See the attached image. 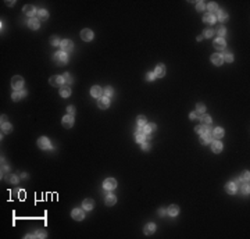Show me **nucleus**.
Wrapping results in <instances>:
<instances>
[{
    "label": "nucleus",
    "instance_id": "obj_1",
    "mask_svg": "<svg viewBox=\"0 0 250 239\" xmlns=\"http://www.w3.org/2000/svg\"><path fill=\"white\" fill-rule=\"evenodd\" d=\"M53 60H54V63H57L59 66H64V64H67V61H68V56H67V53H64L61 50V52L54 53Z\"/></svg>",
    "mask_w": 250,
    "mask_h": 239
},
{
    "label": "nucleus",
    "instance_id": "obj_2",
    "mask_svg": "<svg viewBox=\"0 0 250 239\" xmlns=\"http://www.w3.org/2000/svg\"><path fill=\"white\" fill-rule=\"evenodd\" d=\"M11 86H13L14 90H22L24 88V79L22 77L15 75L13 79H11Z\"/></svg>",
    "mask_w": 250,
    "mask_h": 239
},
{
    "label": "nucleus",
    "instance_id": "obj_3",
    "mask_svg": "<svg viewBox=\"0 0 250 239\" xmlns=\"http://www.w3.org/2000/svg\"><path fill=\"white\" fill-rule=\"evenodd\" d=\"M60 47H61V50L64 53H71L74 49V43L73 40H69V39H64L61 40V43H60Z\"/></svg>",
    "mask_w": 250,
    "mask_h": 239
},
{
    "label": "nucleus",
    "instance_id": "obj_4",
    "mask_svg": "<svg viewBox=\"0 0 250 239\" xmlns=\"http://www.w3.org/2000/svg\"><path fill=\"white\" fill-rule=\"evenodd\" d=\"M211 141H213V132H211V129H207L203 135H200V143L201 145H208Z\"/></svg>",
    "mask_w": 250,
    "mask_h": 239
},
{
    "label": "nucleus",
    "instance_id": "obj_5",
    "mask_svg": "<svg viewBox=\"0 0 250 239\" xmlns=\"http://www.w3.org/2000/svg\"><path fill=\"white\" fill-rule=\"evenodd\" d=\"M115 186H117V181H115L114 178H107V179H104V182H103V188H104L106 190H114Z\"/></svg>",
    "mask_w": 250,
    "mask_h": 239
},
{
    "label": "nucleus",
    "instance_id": "obj_6",
    "mask_svg": "<svg viewBox=\"0 0 250 239\" xmlns=\"http://www.w3.org/2000/svg\"><path fill=\"white\" fill-rule=\"evenodd\" d=\"M93 36H95V33H93L92 29L85 28V29L81 31V38H82V40H85V42H90V40L93 39Z\"/></svg>",
    "mask_w": 250,
    "mask_h": 239
},
{
    "label": "nucleus",
    "instance_id": "obj_7",
    "mask_svg": "<svg viewBox=\"0 0 250 239\" xmlns=\"http://www.w3.org/2000/svg\"><path fill=\"white\" fill-rule=\"evenodd\" d=\"M38 146H39L40 149H45V150H47V149H53L52 145H50L49 138H46V136L39 138V141H38Z\"/></svg>",
    "mask_w": 250,
    "mask_h": 239
},
{
    "label": "nucleus",
    "instance_id": "obj_8",
    "mask_svg": "<svg viewBox=\"0 0 250 239\" xmlns=\"http://www.w3.org/2000/svg\"><path fill=\"white\" fill-rule=\"evenodd\" d=\"M49 84L52 86H62V84H64L62 75H53V77H50Z\"/></svg>",
    "mask_w": 250,
    "mask_h": 239
},
{
    "label": "nucleus",
    "instance_id": "obj_9",
    "mask_svg": "<svg viewBox=\"0 0 250 239\" xmlns=\"http://www.w3.org/2000/svg\"><path fill=\"white\" fill-rule=\"evenodd\" d=\"M71 216H73V218L76 220V221H82V220L85 218V211H83V209H74Z\"/></svg>",
    "mask_w": 250,
    "mask_h": 239
},
{
    "label": "nucleus",
    "instance_id": "obj_10",
    "mask_svg": "<svg viewBox=\"0 0 250 239\" xmlns=\"http://www.w3.org/2000/svg\"><path fill=\"white\" fill-rule=\"evenodd\" d=\"M135 141L138 142V143L146 142V134L143 132V129H142L140 127H138V129H136V132H135Z\"/></svg>",
    "mask_w": 250,
    "mask_h": 239
},
{
    "label": "nucleus",
    "instance_id": "obj_11",
    "mask_svg": "<svg viewBox=\"0 0 250 239\" xmlns=\"http://www.w3.org/2000/svg\"><path fill=\"white\" fill-rule=\"evenodd\" d=\"M211 63H213L214 66H221L222 63H224V59H222V54H220V53H214L213 56L210 57Z\"/></svg>",
    "mask_w": 250,
    "mask_h": 239
},
{
    "label": "nucleus",
    "instance_id": "obj_12",
    "mask_svg": "<svg viewBox=\"0 0 250 239\" xmlns=\"http://www.w3.org/2000/svg\"><path fill=\"white\" fill-rule=\"evenodd\" d=\"M97 106H99V108H102V110L109 108V106H110V99L106 97V96H103V97H99V100H97Z\"/></svg>",
    "mask_w": 250,
    "mask_h": 239
},
{
    "label": "nucleus",
    "instance_id": "obj_13",
    "mask_svg": "<svg viewBox=\"0 0 250 239\" xmlns=\"http://www.w3.org/2000/svg\"><path fill=\"white\" fill-rule=\"evenodd\" d=\"M62 127L64 128H71L74 125V117L73 115H69V114H67L66 117H62Z\"/></svg>",
    "mask_w": 250,
    "mask_h": 239
},
{
    "label": "nucleus",
    "instance_id": "obj_14",
    "mask_svg": "<svg viewBox=\"0 0 250 239\" xmlns=\"http://www.w3.org/2000/svg\"><path fill=\"white\" fill-rule=\"evenodd\" d=\"M225 46H227V42H225L224 38H217V39L214 40V47L217 50H224Z\"/></svg>",
    "mask_w": 250,
    "mask_h": 239
},
{
    "label": "nucleus",
    "instance_id": "obj_15",
    "mask_svg": "<svg viewBox=\"0 0 250 239\" xmlns=\"http://www.w3.org/2000/svg\"><path fill=\"white\" fill-rule=\"evenodd\" d=\"M36 13H38L36 9H35L33 6H31V4H28V6L24 7V14L28 15V17H31V18H33V15H35Z\"/></svg>",
    "mask_w": 250,
    "mask_h": 239
},
{
    "label": "nucleus",
    "instance_id": "obj_16",
    "mask_svg": "<svg viewBox=\"0 0 250 239\" xmlns=\"http://www.w3.org/2000/svg\"><path fill=\"white\" fill-rule=\"evenodd\" d=\"M154 75H156V78H163V77L165 75V67H164V64H158V66L156 67Z\"/></svg>",
    "mask_w": 250,
    "mask_h": 239
},
{
    "label": "nucleus",
    "instance_id": "obj_17",
    "mask_svg": "<svg viewBox=\"0 0 250 239\" xmlns=\"http://www.w3.org/2000/svg\"><path fill=\"white\" fill-rule=\"evenodd\" d=\"M25 96H26V90H14L13 95H11V99L14 102H18V100H21V97H25Z\"/></svg>",
    "mask_w": 250,
    "mask_h": 239
},
{
    "label": "nucleus",
    "instance_id": "obj_18",
    "mask_svg": "<svg viewBox=\"0 0 250 239\" xmlns=\"http://www.w3.org/2000/svg\"><path fill=\"white\" fill-rule=\"evenodd\" d=\"M102 93H103V90H102V88L100 86H97V85H95V86H92V89H90V96L92 97H102Z\"/></svg>",
    "mask_w": 250,
    "mask_h": 239
},
{
    "label": "nucleus",
    "instance_id": "obj_19",
    "mask_svg": "<svg viewBox=\"0 0 250 239\" xmlns=\"http://www.w3.org/2000/svg\"><path fill=\"white\" fill-rule=\"evenodd\" d=\"M60 95H61V97H69L71 96V88H69V85H62L61 88H60Z\"/></svg>",
    "mask_w": 250,
    "mask_h": 239
},
{
    "label": "nucleus",
    "instance_id": "obj_20",
    "mask_svg": "<svg viewBox=\"0 0 250 239\" xmlns=\"http://www.w3.org/2000/svg\"><path fill=\"white\" fill-rule=\"evenodd\" d=\"M28 26H29L31 29H33V31L39 29V26H40V20H38V18H31V20L28 21Z\"/></svg>",
    "mask_w": 250,
    "mask_h": 239
},
{
    "label": "nucleus",
    "instance_id": "obj_21",
    "mask_svg": "<svg viewBox=\"0 0 250 239\" xmlns=\"http://www.w3.org/2000/svg\"><path fill=\"white\" fill-rule=\"evenodd\" d=\"M217 21V18H215V14H210V13H207V14H204V17H203V22H206V24H214Z\"/></svg>",
    "mask_w": 250,
    "mask_h": 239
},
{
    "label": "nucleus",
    "instance_id": "obj_22",
    "mask_svg": "<svg viewBox=\"0 0 250 239\" xmlns=\"http://www.w3.org/2000/svg\"><path fill=\"white\" fill-rule=\"evenodd\" d=\"M154 231H156V225L153 223H149L143 227V232H145L146 235H151V234H154Z\"/></svg>",
    "mask_w": 250,
    "mask_h": 239
},
{
    "label": "nucleus",
    "instance_id": "obj_23",
    "mask_svg": "<svg viewBox=\"0 0 250 239\" xmlns=\"http://www.w3.org/2000/svg\"><path fill=\"white\" fill-rule=\"evenodd\" d=\"M206 9L208 10L210 14H215L218 11V4L215 3V2H210L208 4H206Z\"/></svg>",
    "mask_w": 250,
    "mask_h": 239
},
{
    "label": "nucleus",
    "instance_id": "obj_24",
    "mask_svg": "<svg viewBox=\"0 0 250 239\" xmlns=\"http://www.w3.org/2000/svg\"><path fill=\"white\" fill-rule=\"evenodd\" d=\"M236 183L234 182V181H231V182H228L227 183V186H225V189H227V192L229 195H234V193H236Z\"/></svg>",
    "mask_w": 250,
    "mask_h": 239
},
{
    "label": "nucleus",
    "instance_id": "obj_25",
    "mask_svg": "<svg viewBox=\"0 0 250 239\" xmlns=\"http://www.w3.org/2000/svg\"><path fill=\"white\" fill-rule=\"evenodd\" d=\"M143 129V132H145L146 135H150V134H153V132L157 129V127H156V124H146L145 127L142 128Z\"/></svg>",
    "mask_w": 250,
    "mask_h": 239
},
{
    "label": "nucleus",
    "instance_id": "obj_26",
    "mask_svg": "<svg viewBox=\"0 0 250 239\" xmlns=\"http://www.w3.org/2000/svg\"><path fill=\"white\" fill-rule=\"evenodd\" d=\"M167 213H168V216H171V217L178 216V213H179V207H178L177 204H171V206L168 207Z\"/></svg>",
    "mask_w": 250,
    "mask_h": 239
},
{
    "label": "nucleus",
    "instance_id": "obj_27",
    "mask_svg": "<svg viewBox=\"0 0 250 239\" xmlns=\"http://www.w3.org/2000/svg\"><path fill=\"white\" fill-rule=\"evenodd\" d=\"M95 207V202L92 199H85L82 203V209L83 210H92Z\"/></svg>",
    "mask_w": 250,
    "mask_h": 239
},
{
    "label": "nucleus",
    "instance_id": "obj_28",
    "mask_svg": "<svg viewBox=\"0 0 250 239\" xmlns=\"http://www.w3.org/2000/svg\"><path fill=\"white\" fill-rule=\"evenodd\" d=\"M211 150L214 152V153H221L222 152V143L221 142H213L211 143Z\"/></svg>",
    "mask_w": 250,
    "mask_h": 239
},
{
    "label": "nucleus",
    "instance_id": "obj_29",
    "mask_svg": "<svg viewBox=\"0 0 250 239\" xmlns=\"http://www.w3.org/2000/svg\"><path fill=\"white\" fill-rule=\"evenodd\" d=\"M215 18H217L218 21H221V22H225V21H228V14L225 13V11H222V10H218Z\"/></svg>",
    "mask_w": 250,
    "mask_h": 239
},
{
    "label": "nucleus",
    "instance_id": "obj_30",
    "mask_svg": "<svg viewBox=\"0 0 250 239\" xmlns=\"http://www.w3.org/2000/svg\"><path fill=\"white\" fill-rule=\"evenodd\" d=\"M115 202H117V197H115L113 193H109L107 196H106V204H107V206H114Z\"/></svg>",
    "mask_w": 250,
    "mask_h": 239
},
{
    "label": "nucleus",
    "instance_id": "obj_31",
    "mask_svg": "<svg viewBox=\"0 0 250 239\" xmlns=\"http://www.w3.org/2000/svg\"><path fill=\"white\" fill-rule=\"evenodd\" d=\"M36 15H38V20H47L49 18V13H47L46 10H43V9H40V10H38V13H36Z\"/></svg>",
    "mask_w": 250,
    "mask_h": 239
},
{
    "label": "nucleus",
    "instance_id": "obj_32",
    "mask_svg": "<svg viewBox=\"0 0 250 239\" xmlns=\"http://www.w3.org/2000/svg\"><path fill=\"white\" fill-rule=\"evenodd\" d=\"M213 135H214V136H215V138H217V139H221V138H222V136H224V135H225V132H224V129H222V128H221V127H217V128H215V129H214Z\"/></svg>",
    "mask_w": 250,
    "mask_h": 239
},
{
    "label": "nucleus",
    "instance_id": "obj_33",
    "mask_svg": "<svg viewBox=\"0 0 250 239\" xmlns=\"http://www.w3.org/2000/svg\"><path fill=\"white\" fill-rule=\"evenodd\" d=\"M136 122H138V127L143 128L146 124H147V120H146V117H145V115H139V117L136 118Z\"/></svg>",
    "mask_w": 250,
    "mask_h": 239
},
{
    "label": "nucleus",
    "instance_id": "obj_34",
    "mask_svg": "<svg viewBox=\"0 0 250 239\" xmlns=\"http://www.w3.org/2000/svg\"><path fill=\"white\" fill-rule=\"evenodd\" d=\"M200 120H201V124H203V125H210L211 124V117L208 114L200 115Z\"/></svg>",
    "mask_w": 250,
    "mask_h": 239
},
{
    "label": "nucleus",
    "instance_id": "obj_35",
    "mask_svg": "<svg viewBox=\"0 0 250 239\" xmlns=\"http://www.w3.org/2000/svg\"><path fill=\"white\" fill-rule=\"evenodd\" d=\"M204 111H206V106H204L203 103H198V104H196V113H198L199 115H203Z\"/></svg>",
    "mask_w": 250,
    "mask_h": 239
},
{
    "label": "nucleus",
    "instance_id": "obj_36",
    "mask_svg": "<svg viewBox=\"0 0 250 239\" xmlns=\"http://www.w3.org/2000/svg\"><path fill=\"white\" fill-rule=\"evenodd\" d=\"M194 131L198 132L199 135H203L204 132L207 131V125H203V124H200V125H198V127L194 128Z\"/></svg>",
    "mask_w": 250,
    "mask_h": 239
},
{
    "label": "nucleus",
    "instance_id": "obj_37",
    "mask_svg": "<svg viewBox=\"0 0 250 239\" xmlns=\"http://www.w3.org/2000/svg\"><path fill=\"white\" fill-rule=\"evenodd\" d=\"M62 79H64V82H66L67 85H71V84H73V77L69 75V72H64V74H62Z\"/></svg>",
    "mask_w": 250,
    "mask_h": 239
},
{
    "label": "nucleus",
    "instance_id": "obj_38",
    "mask_svg": "<svg viewBox=\"0 0 250 239\" xmlns=\"http://www.w3.org/2000/svg\"><path fill=\"white\" fill-rule=\"evenodd\" d=\"M11 129H13L11 124H8V122H6V124H2V131H3L4 134H10Z\"/></svg>",
    "mask_w": 250,
    "mask_h": 239
},
{
    "label": "nucleus",
    "instance_id": "obj_39",
    "mask_svg": "<svg viewBox=\"0 0 250 239\" xmlns=\"http://www.w3.org/2000/svg\"><path fill=\"white\" fill-rule=\"evenodd\" d=\"M196 10H198L199 13L206 10V3H204V2H198V3H196Z\"/></svg>",
    "mask_w": 250,
    "mask_h": 239
},
{
    "label": "nucleus",
    "instance_id": "obj_40",
    "mask_svg": "<svg viewBox=\"0 0 250 239\" xmlns=\"http://www.w3.org/2000/svg\"><path fill=\"white\" fill-rule=\"evenodd\" d=\"M222 59H224L225 61H228V63H232V61H234V56H232V53H231V52H227V53H225V56H222Z\"/></svg>",
    "mask_w": 250,
    "mask_h": 239
},
{
    "label": "nucleus",
    "instance_id": "obj_41",
    "mask_svg": "<svg viewBox=\"0 0 250 239\" xmlns=\"http://www.w3.org/2000/svg\"><path fill=\"white\" fill-rule=\"evenodd\" d=\"M50 43H52L53 46H57L59 43H61V40L59 39V36H56V35H53L52 38H50Z\"/></svg>",
    "mask_w": 250,
    "mask_h": 239
},
{
    "label": "nucleus",
    "instance_id": "obj_42",
    "mask_svg": "<svg viewBox=\"0 0 250 239\" xmlns=\"http://www.w3.org/2000/svg\"><path fill=\"white\" fill-rule=\"evenodd\" d=\"M240 190H242V193L243 195H249L250 189H249V182H245V185H242V188H240Z\"/></svg>",
    "mask_w": 250,
    "mask_h": 239
},
{
    "label": "nucleus",
    "instance_id": "obj_43",
    "mask_svg": "<svg viewBox=\"0 0 250 239\" xmlns=\"http://www.w3.org/2000/svg\"><path fill=\"white\" fill-rule=\"evenodd\" d=\"M217 33H218V38H224V35L227 33V29H225L224 26H220L217 29Z\"/></svg>",
    "mask_w": 250,
    "mask_h": 239
},
{
    "label": "nucleus",
    "instance_id": "obj_44",
    "mask_svg": "<svg viewBox=\"0 0 250 239\" xmlns=\"http://www.w3.org/2000/svg\"><path fill=\"white\" fill-rule=\"evenodd\" d=\"M249 177H250L249 171H245V172L242 174V181H243V182H249Z\"/></svg>",
    "mask_w": 250,
    "mask_h": 239
},
{
    "label": "nucleus",
    "instance_id": "obj_45",
    "mask_svg": "<svg viewBox=\"0 0 250 239\" xmlns=\"http://www.w3.org/2000/svg\"><path fill=\"white\" fill-rule=\"evenodd\" d=\"M213 35H214V31H213V29H210V28L204 31V36H206V38H211Z\"/></svg>",
    "mask_w": 250,
    "mask_h": 239
},
{
    "label": "nucleus",
    "instance_id": "obj_46",
    "mask_svg": "<svg viewBox=\"0 0 250 239\" xmlns=\"http://www.w3.org/2000/svg\"><path fill=\"white\" fill-rule=\"evenodd\" d=\"M104 96H106V97H110V96H113V89H111V88H106V89H104Z\"/></svg>",
    "mask_w": 250,
    "mask_h": 239
},
{
    "label": "nucleus",
    "instance_id": "obj_47",
    "mask_svg": "<svg viewBox=\"0 0 250 239\" xmlns=\"http://www.w3.org/2000/svg\"><path fill=\"white\" fill-rule=\"evenodd\" d=\"M67 113H68L69 115H74L75 114V107H74V106H68V107H67Z\"/></svg>",
    "mask_w": 250,
    "mask_h": 239
},
{
    "label": "nucleus",
    "instance_id": "obj_48",
    "mask_svg": "<svg viewBox=\"0 0 250 239\" xmlns=\"http://www.w3.org/2000/svg\"><path fill=\"white\" fill-rule=\"evenodd\" d=\"M146 79H147V81H154V79H156L154 72H147V75H146Z\"/></svg>",
    "mask_w": 250,
    "mask_h": 239
},
{
    "label": "nucleus",
    "instance_id": "obj_49",
    "mask_svg": "<svg viewBox=\"0 0 250 239\" xmlns=\"http://www.w3.org/2000/svg\"><path fill=\"white\" fill-rule=\"evenodd\" d=\"M149 149H150V145H147V143H146V142H143V143H142V150L147 152Z\"/></svg>",
    "mask_w": 250,
    "mask_h": 239
},
{
    "label": "nucleus",
    "instance_id": "obj_50",
    "mask_svg": "<svg viewBox=\"0 0 250 239\" xmlns=\"http://www.w3.org/2000/svg\"><path fill=\"white\" fill-rule=\"evenodd\" d=\"M198 117H200V115H199L196 111H193V113H191V114H189V118H191V120H194V118H198Z\"/></svg>",
    "mask_w": 250,
    "mask_h": 239
},
{
    "label": "nucleus",
    "instance_id": "obj_51",
    "mask_svg": "<svg viewBox=\"0 0 250 239\" xmlns=\"http://www.w3.org/2000/svg\"><path fill=\"white\" fill-rule=\"evenodd\" d=\"M8 179H10V182H11V183H17V182H18V178H17L15 175H14V177H10Z\"/></svg>",
    "mask_w": 250,
    "mask_h": 239
},
{
    "label": "nucleus",
    "instance_id": "obj_52",
    "mask_svg": "<svg viewBox=\"0 0 250 239\" xmlns=\"http://www.w3.org/2000/svg\"><path fill=\"white\" fill-rule=\"evenodd\" d=\"M36 234V238H45L46 236V234H43V232H35Z\"/></svg>",
    "mask_w": 250,
    "mask_h": 239
},
{
    "label": "nucleus",
    "instance_id": "obj_53",
    "mask_svg": "<svg viewBox=\"0 0 250 239\" xmlns=\"http://www.w3.org/2000/svg\"><path fill=\"white\" fill-rule=\"evenodd\" d=\"M7 122V115H2V124H6Z\"/></svg>",
    "mask_w": 250,
    "mask_h": 239
},
{
    "label": "nucleus",
    "instance_id": "obj_54",
    "mask_svg": "<svg viewBox=\"0 0 250 239\" xmlns=\"http://www.w3.org/2000/svg\"><path fill=\"white\" fill-rule=\"evenodd\" d=\"M165 214V210H160V216H164Z\"/></svg>",
    "mask_w": 250,
    "mask_h": 239
}]
</instances>
